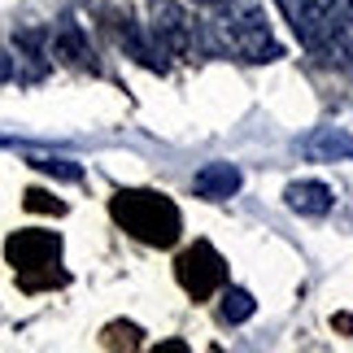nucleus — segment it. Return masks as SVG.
Here are the masks:
<instances>
[{
	"instance_id": "obj_1",
	"label": "nucleus",
	"mask_w": 353,
	"mask_h": 353,
	"mask_svg": "<svg viewBox=\"0 0 353 353\" xmlns=\"http://www.w3.org/2000/svg\"><path fill=\"white\" fill-rule=\"evenodd\" d=\"M110 214L131 240L148 244V249H170L183 236L179 205L166 192H153V188H118L110 196Z\"/></svg>"
},
{
	"instance_id": "obj_2",
	"label": "nucleus",
	"mask_w": 353,
	"mask_h": 353,
	"mask_svg": "<svg viewBox=\"0 0 353 353\" xmlns=\"http://www.w3.org/2000/svg\"><path fill=\"white\" fill-rule=\"evenodd\" d=\"M174 279H179V288L188 296L205 301L210 292H219L227 283V262H223V253L214 249L210 240H196V244H188V249L179 253V262H174Z\"/></svg>"
},
{
	"instance_id": "obj_3",
	"label": "nucleus",
	"mask_w": 353,
	"mask_h": 353,
	"mask_svg": "<svg viewBox=\"0 0 353 353\" xmlns=\"http://www.w3.org/2000/svg\"><path fill=\"white\" fill-rule=\"evenodd\" d=\"M227 39H232V48L240 52L244 61H279V57H283V48L275 44L270 22H266L262 9L232 13V22H227Z\"/></svg>"
},
{
	"instance_id": "obj_4",
	"label": "nucleus",
	"mask_w": 353,
	"mask_h": 353,
	"mask_svg": "<svg viewBox=\"0 0 353 353\" xmlns=\"http://www.w3.org/2000/svg\"><path fill=\"white\" fill-rule=\"evenodd\" d=\"M5 257L9 266L18 270H39V266H57L61 262V236L57 232H35V227H22L5 240Z\"/></svg>"
},
{
	"instance_id": "obj_5",
	"label": "nucleus",
	"mask_w": 353,
	"mask_h": 353,
	"mask_svg": "<svg viewBox=\"0 0 353 353\" xmlns=\"http://www.w3.org/2000/svg\"><path fill=\"white\" fill-rule=\"evenodd\" d=\"M148 13H153V35L170 52H192V44H196V22L188 18L174 0H153Z\"/></svg>"
},
{
	"instance_id": "obj_6",
	"label": "nucleus",
	"mask_w": 353,
	"mask_h": 353,
	"mask_svg": "<svg viewBox=\"0 0 353 353\" xmlns=\"http://www.w3.org/2000/svg\"><path fill=\"white\" fill-rule=\"evenodd\" d=\"M114 35H118V44L127 48V57H135L144 65V70H157V74H166V57H170V48L161 44L157 35H144L140 26H135L131 18H114Z\"/></svg>"
},
{
	"instance_id": "obj_7",
	"label": "nucleus",
	"mask_w": 353,
	"mask_h": 353,
	"mask_svg": "<svg viewBox=\"0 0 353 353\" xmlns=\"http://www.w3.org/2000/svg\"><path fill=\"white\" fill-rule=\"evenodd\" d=\"M279 9H283V18L292 22V31L296 39L314 52V57H327V35H323V13L314 0H279Z\"/></svg>"
},
{
	"instance_id": "obj_8",
	"label": "nucleus",
	"mask_w": 353,
	"mask_h": 353,
	"mask_svg": "<svg viewBox=\"0 0 353 353\" xmlns=\"http://www.w3.org/2000/svg\"><path fill=\"white\" fill-rule=\"evenodd\" d=\"M240 188H244V174L232 161H210V166H201L192 174V192L201 201H232Z\"/></svg>"
},
{
	"instance_id": "obj_9",
	"label": "nucleus",
	"mask_w": 353,
	"mask_h": 353,
	"mask_svg": "<svg viewBox=\"0 0 353 353\" xmlns=\"http://www.w3.org/2000/svg\"><path fill=\"white\" fill-rule=\"evenodd\" d=\"M48 57H57L61 65H74V70H97L92 61V48H88V35L79 31V22H57V31L48 35Z\"/></svg>"
},
{
	"instance_id": "obj_10",
	"label": "nucleus",
	"mask_w": 353,
	"mask_h": 353,
	"mask_svg": "<svg viewBox=\"0 0 353 353\" xmlns=\"http://www.w3.org/2000/svg\"><path fill=\"white\" fill-rule=\"evenodd\" d=\"M296 153L310 161H353V135L341 127H319L305 140H296Z\"/></svg>"
},
{
	"instance_id": "obj_11",
	"label": "nucleus",
	"mask_w": 353,
	"mask_h": 353,
	"mask_svg": "<svg viewBox=\"0 0 353 353\" xmlns=\"http://www.w3.org/2000/svg\"><path fill=\"white\" fill-rule=\"evenodd\" d=\"M283 201H288V210L301 214V219H323V214L336 210V192H332L327 183H319V179L288 183V188H283Z\"/></svg>"
},
{
	"instance_id": "obj_12",
	"label": "nucleus",
	"mask_w": 353,
	"mask_h": 353,
	"mask_svg": "<svg viewBox=\"0 0 353 353\" xmlns=\"http://www.w3.org/2000/svg\"><path fill=\"white\" fill-rule=\"evenodd\" d=\"M26 166L39 170V174H52V179H61V183H83V166L70 157H44V153H31L26 157Z\"/></svg>"
},
{
	"instance_id": "obj_13",
	"label": "nucleus",
	"mask_w": 353,
	"mask_h": 353,
	"mask_svg": "<svg viewBox=\"0 0 353 353\" xmlns=\"http://www.w3.org/2000/svg\"><path fill=\"white\" fill-rule=\"evenodd\" d=\"M219 314H223V323H249V319L257 314L253 292H249V288H227V292H223Z\"/></svg>"
},
{
	"instance_id": "obj_14",
	"label": "nucleus",
	"mask_w": 353,
	"mask_h": 353,
	"mask_svg": "<svg viewBox=\"0 0 353 353\" xmlns=\"http://www.w3.org/2000/svg\"><path fill=\"white\" fill-rule=\"evenodd\" d=\"M61 283H70V275L57 270V266H39V270H22L18 275L22 292H44V288H61Z\"/></svg>"
},
{
	"instance_id": "obj_15",
	"label": "nucleus",
	"mask_w": 353,
	"mask_h": 353,
	"mask_svg": "<svg viewBox=\"0 0 353 353\" xmlns=\"http://www.w3.org/2000/svg\"><path fill=\"white\" fill-rule=\"evenodd\" d=\"M101 345L105 349H140L144 345V332L135 327V323H110V327L101 332Z\"/></svg>"
},
{
	"instance_id": "obj_16",
	"label": "nucleus",
	"mask_w": 353,
	"mask_h": 353,
	"mask_svg": "<svg viewBox=\"0 0 353 353\" xmlns=\"http://www.w3.org/2000/svg\"><path fill=\"white\" fill-rule=\"evenodd\" d=\"M22 205L31 210V214H52V219H61V214H65V201L52 196V192H44V188H26V192H22Z\"/></svg>"
},
{
	"instance_id": "obj_17",
	"label": "nucleus",
	"mask_w": 353,
	"mask_h": 353,
	"mask_svg": "<svg viewBox=\"0 0 353 353\" xmlns=\"http://www.w3.org/2000/svg\"><path fill=\"white\" fill-rule=\"evenodd\" d=\"M9 79H13V52L0 48V83H9Z\"/></svg>"
},
{
	"instance_id": "obj_18",
	"label": "nucleus",
	"mask_w": 353,
	"mask_h": 353,
	"mask_svg": "<svg viewBox=\"0 0 353 353\" xmlns=\"http://www.w3.org/2000/svg\"><path fill=\"white\" fill-rule=\"evenodd\" d=\"M332 327H336V332H353V314H336Z\"/></svg>"
},
{
	"instance_id": "obj_19",
	"label": "nucleus",
	"mask_w": 353,
	"mask_h": 353,
	"mask_svg": "<svg viewBox=\"0 0 353 353\" xmlns=\"http://www.w3.org/2000/svg\"><path fill=\"white\" fill-rule=\"evenodd\" d=\"M183 349H188L183 341H161V345H157V353H183Z\"/></svg>"
}]
</instances>
